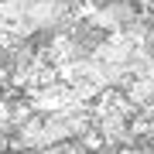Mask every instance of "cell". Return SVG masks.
I'll return each instance as SVG.
<instances>
[{
    "mask_svg": "<svg viewBox=\"0 0 154 154\" xmlns=\"http://www.w3.org/2000/svg\"><path fill=\"white\" fill-rule=\"evenodd\" d=\"M103 154H154L151 144H134V147H113V151H103Z\"/></svg>",
    "mask_w": 154,
    "mask_h": 154,
    "instance_id": "cell-2",
    "label": "cell"
},
{
    "mask_svg": "<svg viewBox=\"0 0 154 154\" xmlns=\"http://www.w3.org/2000/svg\"><path fill=\"white\" fill-rule=\"evenodd\" d=\"M82 17L93 24L96 31H103L106 38H113V34L130 31L134 24L140 21V7H137V0H106V4L86 11Z\"/></svg>",
    "mask_w": 154,
    "mask_h": 154,
    "instance_id": "cell-1",
    "label": "cell"
}]
</instances>
